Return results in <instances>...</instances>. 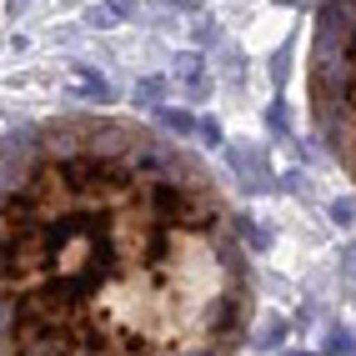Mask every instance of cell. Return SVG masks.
Here are the masks:
<instances>
[{
    "label": "cell",
    "instance_id": "cell-1",
    "mask_svg": "<svg viewBox=\"0 0 356 356\" xmlns=\"http://www.w3.org/2000/svg\"><path fill=\"white\" fill-rule=\"evenodd\" d=\"M256 321L211 165L101 111L0 136V356H236Z\"/></svg>",
    "mask_w": 356,
    "mask_h": 356
},
{
    "label": "cell",
    "instance_id": "cell-2",
    "mask_svg": "<svg viewBox=\"0 0 356 356\" xmlns=\"http://www.w3.org/2000/svg\"><path fill=\"white\" fill-rule=\"evenodd\" d=\"M306 106L326 156L356 181V0H321L306 51Z\"/></svg>",
    "mask_w": 356,
    "mask_h": 356
},
{
    "label": "cell",
    "instance_id": "cell-3",
    "mask_svg": "<svg viewBox=\"0 0 356 356\" xmlns=\"http://www.w3.org/2000/svg\"><path fill=\"white\" fill-rule=\"evenodd\" d=\"M161 121L171 126V131H181V136H196V131H201V121H191L186 111H161Z\"/></svg>",
    "mask_w": 356,
    "mask_h": 356
},
{
    "label": "cell",
    "instance_id": "cell-4",
    "mask_svg": "<svg viewBox=\"0 0 356 356\" xmlns=\"http://www.w3.org/2000/svg\"><path fill=\"white\" fill-rule=\"evenodd\" d=\"M326 351H351V337H346V331H337V337L326 341Z\"/></svg>",
    "mask_w": 356,
    "mask_h": 356
},
{
    "label": "cell",
    "instance_id": "cell-5",
    "mask_svg": "<svg viewBox=\"0 0 356 356\" xmlns=\"http://www.w3.org/2000/svg\"><path fill=\"white\" fill-rule=\"evenodd\" d=\"M276 337H281V321L271 316V321H266V341H261V346H276Z\"/></svg>",
    "mask_w": 356,
    "mask_h": 356
},
{
    "label": "cell",
    "instance_id": "cell-6",
    "mask_svg": "<svg viewBox=\"0 0 356 356\" xmlns=\"http://www.w3.org/2000/svg\"><path fill=\"white\" fill-rule=\"evenodd\" d=\"M291 356H301V351H291Z\"/></svg>",
    "mask_w": 356,
    "mask_h": 356
}]
</instances>
